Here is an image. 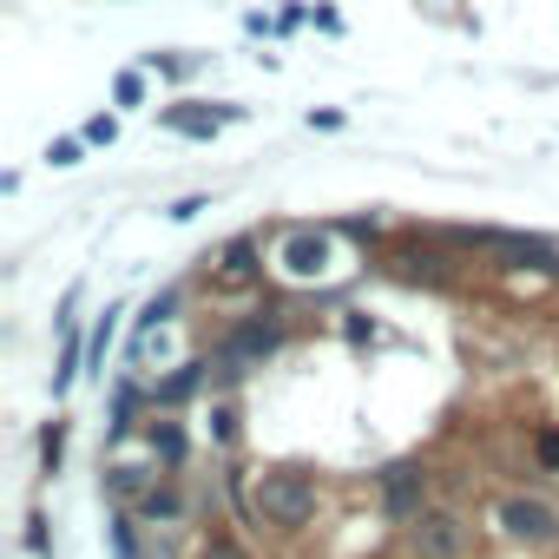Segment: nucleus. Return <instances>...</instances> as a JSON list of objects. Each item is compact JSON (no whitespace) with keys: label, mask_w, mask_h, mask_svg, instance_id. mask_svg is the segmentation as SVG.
Wrapping results in <instances>:
<instances>
[{"label":"nucleus","mask_w":559,"mask_h":559,"mask_svg":"<svg viewBox=\"0 0 559 559\" xmlns=\"http://www.w3.org/2000/svg\"><path fill=\"white\" fill-rule=\"evenodd\" d=\"M250 507H257V520L297 533V526H310V520H317L323 487H317V474H310V467H257V480H250Z\"/></svg>","instance_id":"obj_1"},{"label":"nucleus","mask_w":559,"mask_h":559,"mask_svg":"<svg viewBox=\"0 0 559 559\" xmlns=\"http://www.w3.org/2000/svg\"><path fill=\"white\" fill-rule=\"evenodd\" d=\"M276 349H284V317H243V323H230L224 336H217V356H211V369H217V382L230 389V382H243L250 369H263Z\"/></svg>","instance_id":"obj_2"},{"label":"nucleus","mask_w":559,"mask_h":559,"mask_svg":"<svg viewBox=\"0 0 559 559\" xmlns=\"http://www.w3.org/2000/svg\"><path fill=\"white\" fill-rule=\"evenodd\" d=\"M461 250H480L493 270H539V276H559V243L546 237H520V230H454Z\"/></svg>","instance_id":"obj_3"},{"label":"nucleus","mask_w":559,"mask_h":559,"mask_svg":"<svg viewBox=\"0 0 559 559\" xmlns=\"http://www.w3.org/2000/svg\"><path fill=\"white\" fill-rule=\"evenodd\" d=\"M402 539L415 559H474V520L461 507H421L402 526Z\"/></svg>","instance_id":"obj_4"},{"label":"nucleus","mask_w":559,"mask_h":559,"mask_svg":"<svg viewBox=\"0 0 559 559\" xmlns=\"http://www.w3.org/2000/svg\"><path fill=\"white\" fill-rule=\"evenodd\" d=\"M493 526H500L513 546H526V552L559 546V507L539 500V493H500V500H493Z\"/></svg>","instance_id":"obj_5"},{"label":"nucleus","mask_w":559,"mask_h":559,"mask_svg":"<svg viewBox=\"0 0 559 559\" xmlns=\"http://www.w3.org/2000/svg\"><path fill=\"white\" fill-rule=\"evenodd\" d=\"M276 270H284L290 284H317V276L330 270V230H317V224H290L284 237H276Z\"/></svg>","instance_id":"obj_6"},{"label":"nucleus","mask_w":559,"mask_h":559,"mask_svg":"<svg viewBox=\"0 0 559 559\" xmlns=\"http://www.w3.org/2000/svg\"><path fill=\"white\" fill-rule=\"evenodd\" d=\"M211 290H224V297H243V290H263V243L243 230V237H230L224 250H217V263H211Z\"/></svg>","instance_id":"obj_7"},{"label":"nucleus","mask_w":559,"mask_h":559,"mask_svg":"<svg viewBox=\"0 0 559 559\" xmlns=\"http://www.w3.org/2000/svg\"><path fill=\"white\" fill-rule=\"evenodd\" d=\"M389 270L402 276V284H454V257L441 250V243H428V237H402L395 250H389Z\"/></svg>","instance_id":"obj_8"},{"label":"nucleus","mask_w":559,"mask_h":559,"mask_svg":"<svg viewBox=\"0 0 559 559\" xmlns=\"http://www.w3.org/2000/svg\"><path fill=\"white\" fill-rule=\"evenodd\" d=\"M382 500H389L395 520H415L428 507V467L421 461H389L382 467Z\"/></svg>","instance_id":"obj_9"},{"label":"nucleus","mask_w":559,"mask_h":559,"mask_svg":"<svg viewBox=\"0 0 559 559\" xmlns=\"http://www.w3.org/2000/svg\"><path fill=\"white\" fill-rule=\"evenodd\" d=\"M224 119H243V106H217V112H211V106H191V99H185V106H158V126H171V132H185V139H211Z\"/></svg>","instance_id":"obj_10"},{"label":"nucleus","mask_w":559,"mask_h":559,"mask_svg":"<svg viewBox=\"0 0 559 559\" xmlns=\"http://www.w3.org/2000/svg\"><path fill=\"white\" fill-rule=\"evenodd\" d=\"M152 480H158L152 467H132V461H112V467L99 474V493H106V500H112L119 513H132V507L145 500V487H152Z\"/></svg>","instance_id":"obj_11"},{"label":"nucleus","mask_w":559,"mask_h":559,"mask_svg":"<svg viewBox=\"0 0 559 559\" xmlns=\"http://www.w3.org/2000/svg\"><path fill=\"white\" fill-rule=\"evenodd\" d=\"M132 513H139V520H152V526H178V520H185V487H178L171 474H158Z\"/></svg>","instance_id":"obj_12"},{"label":"nucleus","mask_w":559,"mask_h":559,"mask_svg":"<svg viewBox=\"0 0 559 559\" xmlns=\"http://www.w3.org/2000/svg\"><path fill=\"white\" fill-rule=\"evenodd\" d=\"M145 441H152V454L165 461V474H178V467H185V454H191V441H185V428H178L171 415H152Z\"/></svg>","instance_id":"obj_13"},{"label":"nucleus","mask_w":559,"mask_h":559,"mask_svg":"<svg viewBox=\"0 0 559 559\" xmlns=\"http://www.w3.org/2000/svg\"><path fill=\"white\" fill-rule=\"evenodd\" d=\"M204 376H211V356H198V362H185L171 382H158V389H152V402H158V408H178L185 395H198V382H204Z\"/></svg>","instance_id":"obj_14"},{"label":"nucleus","mask_w":559,"mask_h":559,"mask_svg":"<svg viewBox=\"0 0 559 559\" xmlns=\"http://www.w3.org/2000/svg\"><path fill=\"white\" fill-rule=\"evenodd\" d=\"M198 559H257V552H250L237 533H204V539H198Z\"/></svg>","instance_id":"obj_15"},{"label":"nucleus","mask_w":559,"mask_h":559,"mask_svg":"<svg viewBox=\"0 0 559 559\" xmlns=\"http://www.w3.org/2000/svg\"><path fill=\"white\" fill-rule=\"evenodd\" d=\"M60 454H67V421H47V435H40V474H60Z\"/></svg>","instance_id":"obj_16"},{"label":"nucleus","mask_w":559,"mask_h":559,"mask_svg":"<svg viewBox=\"0 0 559 559\" xmlns=\"http://www.w3.org/2000/svg\"><path fill=\"white\" fill-rule=\"evenodd\" d=\"M112 546L119 559H139V513H112Z\"/></svg>","instance_id":"obj_17"},{"label":"nucleus","mask_w":559,"mask_h":559,"mask_svg":"<svg viewBox=\"0 0 559 559\" xmlns=\"http://www.w3.org/2000/svg\"><path fill=\"white\" fill-rule=\"evenodd\" d=\"M211 441H217V448H230V441H237V408H230V402H217V408H211Z\"/></svg>","instance_id":"obj_18"},{"label":"nucleus","mask_w":559,"mask_h":559,"mask_svg":"<svg viewBox=\"0 0 559 559\" xmlns=\"http://www.w3.org/2000/svg\"><path fill=\"white\" fill-rule=\"evenodd\" d=\"M80 139H86V145H112V139H119V119H112V112H93Z\"/></svg>","instance_id":"obj_19"},{"label":"nucleus","mask_w":559,"mask_h":559,"mask_svg":"<svg viewBox=\"0 0 559 559\" xmlns=\"http://www.w3.org/2000/svg\"><path fill=\"white\" fill-rule=\"evenodd\" d=\"M533 454H539V474H559V428H539Z\"/></svg>","instance_id":"obj_20"},{"label":"nucleus","mask_w":559,"mask_h":559,"mask_svg":"<svg viewBox=\"0 0 559 559\" xmlns=\"http://www.w3.org/2000/svg\"><path fill=\"white\" fill-rule=\"evenodd\" d=\"M145 99V67H126L119 73V106H139Z\"/></svg>","instance_id":"obj_21"},{"label":"nucleus","mask_w":559,"mask_h":559,"mask_svg":"<svg viewBox=\"0 0 559 559\" xmlns=\"http://www.w3.org/2000/svg\"><path fill=\"white\" fill-rule=\"evenodd\" d=\"M165 317H178V290H158V297L145 304V330H158Z\"/></svg>","instance_id":"obj_22"},{"label":"nucleus","mask_w":559,"mask_h":559,"mask_svg":"<svg viewBox=\"0 0 559 559\" xmlns=\"http://www.w3.org/2000/svg\"><path fill=\"white\" fill-rule=\"evenodd\" d=\"M80 152H86V139H53L47 145V165H80Z\"/></svg>","instance_id":"obj_23"},{"label":"nucleus","mask_w":559,"mask_h":559,"mask_svg":"<svg viewBox=\"0 0 559 559\" xmlns=\"http://www.w3.org/2000/svg\"><path fill=\"white\" fill-rule=\"evenodd\" d=\"M112 317H119V310H106V317H99V330H93V362H106V343H112V330H119Z\"/></svg>","instance_id":"obj_24"}]
</instances>
